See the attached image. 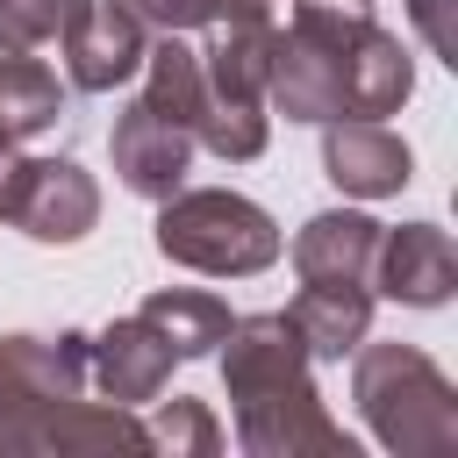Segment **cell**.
Listing matches in <instances>:
<instances>
[{"instance_id":"23","label":"cell","mask_w":458,"mask_h":458,"mask_svg":"<svg viewBox=\"0 0 458 458\" xmlns=\"http://www.w3.org/2000/svg\"><path fill=\"white\" fill-rule=\"evenodd\" d=\"M14 186H21V150H14V136L0 129V222H7V208H14Z\"/></svg>"},{"instance_id":"1","label":"cell","mask_w":458,"mask_h":458,"mask_svg":"<svg viewBox=\"0 0 458 458\" xmlns=\"http://www.w3.org/2000/svg\"><path fill=\"white\" fill-rule=\"evenodd\" d=\"M415 93V57L365 0H293L286 29L272 21L265 107L286 122H386Z\"/></svg>"},{"instance_id":"15","label":"cell","mask_w":458,"mask_h":458,"mask_svg":"<svg viewBox=\"0 0 458 458\" xmlns=\"http://www.w3.org/2000/svg\"><path fill=\"white\" fill-rule=\"evenodd\" d=\"M293 329L308 344V358H351L372 336V286H336V279H301L293 293Z\"/></svg>"},{"instance_id":"20","label":"cell","mask_w":458,"mask_h":458,"mask_svg":"<svg viewBox=\"0 0 458 458\" xmlns=\"http://www.w3.org/2000/svg\"><path fill=\"white\" fill-rule=\"evenodd\" d=\"M86 0H0V50H43L64 43Z\"/></svg>"},{"instance_id":"7","label":"cell","mask_w":458,"mask_h":458,"mask_svg":"<svg viewBox=\"0 0 458 458\" xmlns=\"http://www.w3.org/2000/svg\"><path fill=\"white\" fill-rule=\"evenodd\" d=\"M7 222L29 243H79L100 222V186L79 157H21V186H14Z\"/></svg>"},{"instance_id":"5","label":"cell","mask_w":458,"mask_h":458,"mask_svg":"<svg viewBox=\"0 0 458 458\" xmlns=\"http://www.w3.org/2000/svg\"><path fill=\"white\" fill-rule=\"evenodd\" d=\"M265 64H272V14L215 21V43L200 50L208 72V114L193 143H208L222 165H250L272 143V107H265Z\"/></svg>"},{"instance_id":"3","label":"cell","mask_w":458,"mask_h":458,"mask_svg":"<svg viewBox=\"0 0 458 458\" xmlns=\"http://www.w3.org/2000/svg\"><path fill=\"white\" fill-rule=\"evenodd\" d=\"M157 250L186 272H208V279H250V272L279 265L286 236L250 193L179 186L172 200H157Z\"/></svg>"},{"instance_id":"14","label":"cell","mask_w":458,"mask_h":458,"mask_svg":"<svg viewBox=\"0 0 458 458\" xmlns=\"http://www.w3.org/2000/svg\"><path fill=\"white\" fill-rule=\"evenodd\" d=\"M372 250H379V222L365 208H322L293 236V272L336 279V286H372Z\"/></svg>"},{"instance_id":"19","label":"cell","mask_w":458,"mask_h":458,"mask_svg":"<svg viewBox=\"0 0 458 458\" xmlns=\"http://www.w3.org/2000/svg\"><path fill=\"white\" fill-rule=\"evenodd\" d=\"M150 451H172V458H215L222 451V422L208 415V401H193V394H157L150 401Z\"/></svg>"},{"instance_id":"13","label":"cell","mask_w":458,"mask_h":458,"mask_svg":"<svg viewBox=\"0 0 458 458\" xmlns=\"http://www.w3.org/2000/svg\"><path fill=\"white\" fill-rule=\"evenodd\" d=\"M322 172L351 200H394L415 179V157L386 122H322Z\"/></svg>"},{"instance_id":"4","label":"cell","mask_w":458,"mask_h":458,"mask_svg":"<svg viewBox=\"0 0 458 458\" xmlns=\"http://www.w3.org/2000/svg\"><path fill=\"white\" fill-rule=\"evenodd\" d=\"M100 451H150L143 415L86 394L57 401L0 358V458H100Z\"/></svg>"},{"instance_id":"17","label":"cell","mask_w":458,"mask_h":458,"mask_svg":"<svg viewBox=\"0 0 458 458\" xmlns=\"http://www.w3.org/2000/svg\"><path fill=\"white\" fill-rule=\"evenodd\" d=\"M165 344H172V358L186 365V358H215V344L229 336V301H215V293H200V286H165V293H150L143 308H136Z\"/></svg>"},{"instance_id":"21","label":"cell","mask_w":458,"mask_h":458,"mask_svg":"<svg viewBox=\"0 0 458 458\" xmlns=\"http://www.w3.org/2000/svg\"><path fill=\"white\" fill-rule=\"evenodd\" d=\"M129 21H143L150 36H186V29H215V21H243L236 0H114Z\"/></svg>"},{"instance_id":"9","label":"cell","mask_w":458,"mask_h":458,"mask_svg":"<svg viewBox=\"0 0 458 458\" xmlns=\"http://www.w3.org/2000/svg\"><path fill=\"white\" fill-rule=\"evenodd\" d=\"M372 293L401 301V308H444L458 293V243L437 222H379V250H372Z\"/></svg>"},{"instance_id":"6","label":"cell","mask_w":458,"mask_h":458,"mask_svg":"<svg viewBox=\"0 0 458 458\" xmlns=\"http://www.w3.org/2000/svg\"><path fill=\"white\" fill-rule=\"evenodd\" d=\"M236 444L250 458H358L351 429L322 408L315 372L293 386H272L258 401H236Z\"/></svg>"},{"instance_id":"18","label":"cell","mask_w":458,"mask_h":458,"mask_svg":"<svg viewBox=\"0 0 458 458\" xmlns=\"http://www.w3.org/2000/svg\"><path fill=\"white\" fill-rule=\"evenodd\" d=\"M57 114H64L57 72H50L36 50H0V129L21 143V136L57 129Z\"/></svg>"},{"instance_id":"10","label":"cell","mask_w":458,"mask_h":458,"mask_svg":"<svg viewBox=\"0 0 458 458\" xmlns=\"http://www.w3.org/2000/svg\"><path fill=\"white\" fill-rule=\"evenodd\" d=\"M107 157H114V179L136 193V200H172L193 172V136L179 122H165L157 107L129 100L107 129Z\"/></svg>"},{"instance_id":"22","label":"cell","mask_w":458,"mask_h":458,"mask_svg":"<svg viewBox=\"0 0 458 458\" xmlns=\"http://www.w3.org/2000/svg\"><path fill=\"white\" fill-rule=\"evenodd\" d=\"M451 7H458V0H408V21L422 29V43H429L444 64H458V21H451Z\"/></svg>"},{"instance_id":"2","label":"cell","mask_w":458,"mask_h":458,"mask_svg":"<svg viewBox=\"0 0 458 458\" xmlns=\"http://www.w3.org/2000/svg\"><path fill=\"white\" fill-rule=\"evenodd\" d=\"M351 401L394 458H451L458 451V386L415 344L365 336L351 351Z\"/></svg>"},{"instance_id":"11","label":"cell","mask_w":458,"mask_h":458,"mask_svg":"<svg viewBox=\"0 0 458 458\" xmlns=\"http://www.w3.org/2000/svg\"><path fill=\"white\" fill-rule=\"evenodd\" d=\"M172 344L143 322V315H114L100 336H86V386H100V401L122 408H150L172 379Z\"/></svg>"},{"instance_id":"16","label":"cell","mask_w":458,"mask_h":458,"mask_svg":"<svg viewBox=\"0 0 458 458\" xmlns=\"http://www.w3.org/2000/svg\"><path fill=\"white\" fill-rule=\"evenodd\" d=\"M143 107H157L186 136L200 129V114H208V72H200V50L186 36H150V50H143Z\"/></svg>"},{"instance_id":"8","label":"cell","mask_w":458,"mask_h":458,"mask_svg":"<svg viewBox=\"0 0 458 458\" xmlns=\"http://www.w3.org/2000/svg\"><path fill=\"white\" fill-rule=\"evenodd\" d=\"M215 358H222V394H229V408H236V401H258V394H272V386H293V379H308V365H315L286 308L236 315L229 336L215 344Z\"/></svg>"},{"instance_id":"12","label":"cell","mask_w":458,"mask_h":458,"mask_svg":"<svg viewBox=\"0 0 458 458\" xmlns=\"http://www.w3.org/2000/svg\"><path fill=\"white\" fill-rule=\"evenodd\" d=\"M143 50H150L143 21H129L114 0H86L79 21L64 29V79L79 93H114L143 72Z\"/></svg>"}]
</instances>
